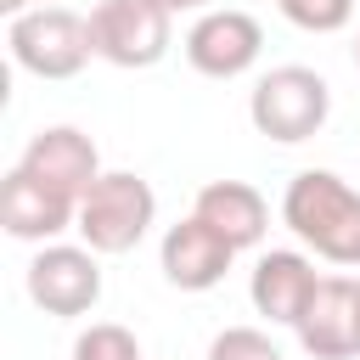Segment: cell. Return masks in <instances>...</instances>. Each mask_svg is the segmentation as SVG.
<instances>
[{"label":"cell","mask_w":360,"mask_h":360,"mask_svg":"<svg viewBox=\"0 0 360 360\" xmlns=\"http://www.w3.org/2000/svg\"><path fill=\"white\" fill-rule=\"evenodd\" d=\"M281 6V17L292 22V28H304V34H338V28H349V17H354V0H276Z\"/></svg>","instance_id":"obj_15"},{"label":"cell","mask_w":360,"mask_h":360,"mask_svg":"<svg viewBox=\"0 0 360 360\" xmlns=\"http://www.w3.org/2000/svg\"><path fill=\"white\" fill-rule=\"evenodd\" d=\"M281 225L326 264H360V186L332 169H298L281 191Z\"/></svg>","instance_id":"obj_1"},{"label":"cell","mask_w":360,"mask_h":360,"mask_svg":"<svg viewBox=\"0 0 360 360\" xmlns=\"http://www.w3.org/2000/svg\"><path fill=\"white\" fill-rule=\"evenodd\" d=\"M0 6L17 17V11H34V6H56V0H0Z\"/></svg>","instance_id":"obj_18"},{"label":"cell","mask_w":360,"mask_h":360,"mask_svg":"<svg viewBox=\"0 0 360 360\" xmlns=\"http://www.w3.org/2000/svg\"><path fill=\"white\" fill-rule=\"evenodd\" d=\"M17 169H28L39 186H51V191H62L73 202L107 174L96 141L79 124H45V129H34L28 146H22V158H17Z\"/></svg>","instance_id":"obj_8"},{"label":"cell","mask_w":360,"mask_h":360,"mask_svg":"<svg viewBox=\"0 0 360 360\" xmlns=\"http://www.w3.org/2000/svg\"><path fill=\"white\" fill-rule=\"evenodd\" d=\"M321 276H315V259L298 253V248H270L253 259V276H248V298L253 309L270 321V326H298V315L309 309Z\"/></svg>","instance_id":"obj_12"},{"label":"cell","mask_w":360,"mask_h":360,"mask_svg":"<svg viewBox=\"0 0 360 360\" xmlns=\"http://www.w3.org/2000/svg\"><path fill=\"white\" fill-rule=\"evenodd\" d=\"M90 45L112 68H158L174 45V17L146 0H96L90 6Z\"/></svg>","instance_id":"obj_5"},{"label":"cell","mask_w":360,"mask_h":360,"mask_svg":"<svg viewBox=\"0 0 360 360\" xmlns=\"http://www.w3.org/2000/svg\"><path fill=\"white\" fill-rule=\"evenodd\" d=\"M180 51H186V62H191L202 79H242V73L259 62V51H264V28H259V17L242 11V6H208V11L186 28Z\"/></svg>","instance_id":"obj_7"},{"label":"cell","mask_w":360,"mask_h":360,"mask_svg":"<svg viewBox=\"0 0 360 360\" xmlns=\"http://www.w3.org/2000/svg\"><path fill=\"white\" fill-rule=\"evenodd\" d=\"M28 298L62 321L90 315L101 304V253L84 242H45L28 259Z\"/></svg>","instance_id":"obj_6"},{"label":"cell","mask_w":360,"mask_h":360,"mask_svg":"<svg viewBox=\"0 0 360 360\" xmlns=\"http://www.w3.org/2000/svg\"><path fill=\"white\" fill-rule=\"evenodd\" d=\"M73 360H141V338L118 321H90L73 338Z\"/></svg>","instance_id":"obj_14"},{"label":"cell","mask_w":360,"mask_h":360,"mask_svg":"<svg viewBox=\"0 0 360 360\" xmlns=\"http://www.w3.org/2000/svg\"><path fill=\"white\" fill-rule=\"evenodd\" d=\"M354 68H360V39H354Z\"/></svg>","instance_id":"obj_19"},{"label":"cell","mask_w":360,"mask_h":360,"mask_svg":"<svg viewBox=\"0 0 360 360\" xmlns=\"http://www.w3.org/2000/svg\"><path fill=\"white\" fill-rule=\"evenodd\" d=\"M158 225V191L135 174V169H107L84 197H79V236L96 253H129L146 242V231Z\"/></svg>","instance_id":"obj_3"},{"label":"cell","mask_w":360,"mask_h":360,"mask_svg":"<svg viewBox=\"0 0 360 360\" xmlns=\"http://www.w3.org/2000/svg\"><path fill=\"white\" fill-rule=\"evenodd\" d=\"M6 51L22 73L34 79H73L84 73V62L96 56L90 45V17L68 11V6H34V11H17L11 28H6Z\"/></svg>","instance_id":"obj_4"},{"label":"cell","mask_w":360,"mask_h":360,"mask_svg":"<svg viewBox=\"0 0 360 360\" xmlns=\"http://www.w3.org/2000/svg\"><path fill=\"white\" fill-rule=\"evenodd\" d=\"M0 225H6V236H17V242H56L62 231H73L79 225V202L73 197H62V191H51V186H39L28 169H6V180H0Z\"/></svg>","instance_id":"obj_11"},{"label":"cell","mask_w":360,"mask_h":360,"mask_svg":"<svg viewBox=\"0 0 360 360\" xmlns=\"http://www.w3.org/2000/svg\"><path fill=\"white\" fill-rule=\"evenodd\" d=\"M146 6H158V11H169V17H180V11H208V0H146Z\"/></svg>","instance_id":"obj_17"},{"label":"cell","mask_w":360,"mask_h":360,"mask_svg":"<svg viewBox=\"0 0 360 360\" xmlns=\"http://www.w3.org/2000/svg\"><path fill=\"white\" fill-rule=\"evenodd\" d=\"M292 332H298L304 354H315V360H354L360 354V281L321 276V287Z\"/></svg>","instance_id":"obj_9"},{"label":"cell","mask_w":360,"mask_h":360,"mask_svg":"<svg viewBox=\"0 0 360 360\" xmlns=\"http://www.w3.org/2000/svg\"><path fill=\"white\" fill-rule=\"evenodd\" d=\"M191 214H197L208 231H219L236 253H242V248H259L264 231H270V202H264V191L248 186V180H208V186L197 191Z\"/></svg>","instance_id":"obj_13"},{"label":"cell","mask_w":360,"mask_h":360,"mask_svg":"<svg viewBox=\"0 0 360 360\" xmlns=\"http://www.w3.org/2000/svg\"><path fill=\"white\" fill-rule=\"evenodd\" d=\"M248 118H253V129L264 141L298 146V141H309V135L326 129V118H332V84L315 68H304V62H281V68L259 73V84L248 90Z\"/></svg>","instance_id":"obj_2"},{"label":"cell","mask_w":360,"mask_h":360,"mask_svg":"<svg viewBox=\"0 0 360 360\" xmlns=\"http://www.w3.org/2000/svg\"><path fill=\"white\" fill-rule=\"evenodd\" d=\"M208 360H287V354H281V349L270 343V332H259V326H225V332H214Z\"/></svg>","instance_id":"obj_16"},{"label":"cell","mask_w":360,"mask_h":360,"mask_svg":"<svg viewBox=\"0 0 360 360\" xmlns=\"http://www.w3.org/2000/svg\"><path fill=\"white\" fill-rule=\"evenodd\" d=\"M231 259H236V248H231L219 231H208L197 214H186L180 225H169L163 242H158V270H163V281L180 287V292H208V287H219L225 270H231Z\"/></svg>","instance_id":"obj_10"}]
</instances>
